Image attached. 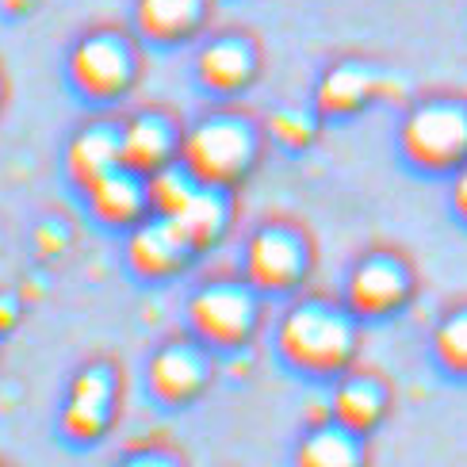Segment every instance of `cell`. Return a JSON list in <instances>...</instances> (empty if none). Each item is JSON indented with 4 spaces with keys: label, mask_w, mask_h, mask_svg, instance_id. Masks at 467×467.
Masks as SVG:
<instances>
[{
    "label": "cell",
    "mask_w": 467,
    "mask_h": 467,
    "mask_svg": "<svg viewBox=\"0 0 467 467\" xmlns=\"http://www.w3.org/2000/svg\"><path fill=\"white\" fill-rule=\"evenodd\" d=\"M364 322L341 296L299 291L284 303L272 326V357L303 383H334L360 364Z\"/></svg>",
    "instance_id": "6da1fadb"
},
{
    "label": "cell",
    "mask_w": 467,
    "mask_h": 467,
    "mask_svg": "<svg viewBox=\"0 0 467 467\" xmlns=\"http://www.w3.org/2000/svg\"><path fill=\"white\" fill-rule=\"evenodd\" d=\"M268 130L242 108H215L184 127L181 161L200 184L238 192L265 158Z\"/></svg>",
    "instance_id": "7a4b0ae2"
},
{
    "label": "cell",
    "mask_w": 467,
    "mask_h": 467,
    "mask_svg": "<svg viewBox=\"0 0 467 467\" xmlns=\"http://www.w3.org/2000/svg\"><path fill=\"white\" fill-rule=\"evenodd\" d=\"M123 399H127V383L119 360L108 353L81 360L69 372L62 399H57V414H54L57 444L81 456L96 452L104 441H111L115 425H119Z\"/></svg>",
    "instance_id": "3957f363"
},
{
    "label": "cell",
    "mask_w": 467,
    "mask_h": 467,
    "mask_svg": "<svg viewBox=\"0 0 467 467\" xmlns=\"http://www.w3.org/2000/svg\"><path fill=\"white\" fill-rule=\"evenodd\" d=\"M268 299L242 272H219L188 291L184 329L211 345L219 357H238L261 337Z\"/></svg>",
    "instance_id": "277c9868"
},
{
    "label": "cell",
    "mask_w": 467,
    "mask_h": 467,
    "mask_svg": "<svg viewBox=\"0 0 467 467\" xmlns=\"http://www.w3.org/2000/svg\"><path fill=\"white\" fill-rule=\"evenodd\" d=\"M142 77V57L134 38L115 27L85 31L66 54V81L73 96L92 108H115L134 92Z\"/></svg>",
    "instance_id": "5b68a950"
},
{
    "label": "cell",
    "mask_w": 467,
    "mask_h": 467,
    "mask_svg": "<svg viewBox=\"0 0 467 467\" xmlns=\"http://www.w3.org/2000/svg\"><path fill=\"white\" fill-rule=\"evenodd\" d=\"M215 379H219V353L203 345L196 334H188V329L161 337L142 364V391L165 414L192 410L196 402L207 399Z\"/></svg>",
    "instance_id": "8992f818"
},
{
    "label": "cell",
    "mask_w": 467,
    "mask_h": 467,
    "mask_svg": "<svg viewBox=\"0 0 467 467\" xmlns=\"http://www.w3.org/2000/svg\"><path fill=\"white\" fill-rule=\"evenodd\" d=\"M399 153L425 177H452L460 165H467V100H418L399 123Z\"/></svg>",
    "instance_id": "52a82bcc"
},
{
    "label": "cell",
    "mask_w": 467,
    "mask_h": 467,
    "mask_svg": "<svg viewBox=\"0 0 467 467\" xmlns=\"http://www.w3.org/2000/svg\"><path fill=\"white\" fill-rule=\"evenodd\" d=\"M315 272V242L291 219H268L249 230L242 245V276L265 299H291L306 291Z\"/></svg>",
    "instance_id": "ba28073f"
},
{
    "label": "cell",
    "mask_w": 467,
    "mask_h": 467,
    "mask_svg": "<svg viewBox=\"0 0 467 467\" xmlns=\"http://www.w3.org/2000/svg\"><path fill=\"white\" fill-rule=\"evenodd\" d=\"M418 296V272L402 257L399 249H368L348 265L341 299L348 310L368 326V322H391Z\"/></svg>",
    "instance_id": "9c48e42d"
},
{
    "label": "cell",
    "mask_w": 467,
    "mask_h": 467,
    "mask_svg": "<svg viewBox=\"0 0 467 467\" xmlns=\"http://www.w3.org/2000/svg\"><path fill=\"white\" fill-rule=\"evenodd\" d=\"M200 261L184 226L172 215H150L123 234V265L142 284H169Z\"/></svg>",
    "instance_id": "30bf717a"
},
{
    "label": "cell",
    "mask_w": 467,
    "mask_h": 467,
    "mask_svg": "<svg viewBox=\"0 0 467 467\" xmlns=\"http://www.w3.org/2000/svg\"><path fill=\"white\" fill-rule=\"evenodd\" d=\"M395 410V387L376 368H348L341 379L329 383V402L326 414L337 418L348 430H357L364 437H376Z\"/></svg>",
    "instance_id": "8fae6325"
},
{
    "label": "cell",
    "mask_w": 467,
    "mask_h": 467,
    "mask_svg": "<svg viewBox=\"0 0 467 467\" xmlns=\"http://www.w3.org/2000/svg\"><path fill=\"white\" fill-rule=\"evenodd\" d=\"M123 130V165L153 177L158 169L181 161V142H184V123L165 108H139L119 115Z\"/></svg>",
    "instance_id": "7c38bea8"
},
{
    "label": "cell",
    "mask_w": 467,
    "mask_h": 467,
    "mask_svg": "<svg viewBox=\"0 0 467 467\" xmlns=\"http://www.w3.org/2000/svg\"><path fill=\"white\" fill-rule=\"evenodd\" d=\"M123 165V130L115 115H92L62 146V172L73 192H85L111 169Z\"/></svg>",
    "instance_id": "4fadbf2b"
},
{
    "label": "cell",
    "mask_w": 467,
    "mask_h": 467,
    "mask_svg": "<svg viewBox=\"0 0 467 467\" xmlns=\"http://www.w3.org/2000/svg\"><path fill=\"white\" fill-rule=\"evenodd\" d=\"M77 196H81L88 219L96 226L111 230V234H127V230L139 226L142 219L153 215L146 177H142V172H134V169H127V165L111 169L108 177L88 184L85 192H77Z\"/></svg>",
    "instance_id": "5bb4252c"
},
{
    "label": "cell",
    "mask_w": 467,
    "mask_h": 467,
    "mask_svg": "<svg viewBox=\"0 0 467 467\" xmlns=\"http://www.w3.org/2000/svg\"><path fill=\"white\" fill-rule=\"evenodd\" d=\"M257 73L261 50L245 35H215L196 54V81L219 100H234V96L249 92Z\"/></svg>",
    "instance_id": "9a60e30c"
},
{
    "label": "cell",
    "mask_w": 467,
    "mask_h": 467,
    "mask_svg": "<svg viewBox=\"0 0 467 467\" xmlns=\"http://www.w3.org/2000/svg\"><path fill=\"white\" fill-rule=\"evenodd\" d=\"M287 467H372V437L322 414L291 441Z\"/></svg>",
    "instance_id": "2e32d148"
},
{
    "label": "cell",
    "mask_w": 467,
    "mask_h": 467,
    "mask_svg": "<svg viewBox=\"0 0 467 467\" xmlns=\"http://www.w3.org/2000/svg\"><path fill=\"white\" fill-rule=\"evenodd\" d=\"M379 96H383V77L368 62H360V57H341V62H334L318 77L315 111L326 123L353 119L364 108H372Z\"/></svg>",
    "instance_id": "e0dca14e"
},
{
    "label": "cell",
    "mask_w": 467,
    "mask_h": 467,
    "mask_svg": "<svg viewBox=\"0 0 467 467\" xmlns=\"http://www.w3.org/2000/svg\"><path fill=\"white\" fill-rule=\"evenodd\" d=\"M211 16V0H134V27L158 47L196 38Z\"/></svg>",
    "instance_id": "ac0fdd59"
},
{
    "label": "cell",
    "mask_w": 467,
    "mask_h": 467,
    "mask_svg": "<svg viewBox=\"0 0 467 467\" xmlns=\"http://www.w3.org/2000/svg\"><path fill=\"white\" fill-rule=\"evenodd\" d=\"M234 196H238V192H230V188L200 184V192L184 203L181 215H172L184 226L188 242L196 245L200 257H207L211 249H219L226 242V234L234 226V215H238V203H234Z\"/></svg>",
    "instance_id": "d6986e66"
},
{
    "label": "cell",
    "mask_w": 467,
    "mask_h": 467,
    "mask_svg": "<svg viewBox=\"0 0 467 467\" xmlns=\"http://www.w3.org/2000/svg\"><path fill=\"white\" fill-rule=\"evenodd\" d=\"M430 357L441 376L467 383V303L449 306L430 334Z\"/></svg>",
    "instance_id": "ffe728a7"
},
{
    "label": "cell",
    "mask_w": 467,
    "mask_h": 467,
    "mask_svg": "<svg viewBox=\"0 0 467 467\" xmlns=\"http://www.w3.org/2000/svg\"><path fill=\"white\" fill-rule=\"evenodd\" d=\"M322 123H326V119L315 111V104H310V108H276V111H272L268 119H265V130H268V139L276 142V146L299 153V150H306V146H315Z\"/></svg>",
    "instance_id": "44dd1931"
},
{
    "label": "cell",
    "mask_w": 467,
    "mask_h": 467,
    "mask_svg": "<svg viewBox=\"0 0 467 467\" xmlns=\"http://www.w3.org/2000/svg\"><path fill=\"white\" fill-rule=\"evenodd\" d=\"M146 184H150L153 215H181L184 203L200 192V181L184 169V161H172V165L158 169L153 177H146Z\"/></svg>",
    "instance_id": "7402d4cb"
},
{
    "label": "cell",
    "mask_w": 467,
    "mask_h": 467,
    "mask_svg": "<svg viewBox=\"0 0 467 467\" xmlns=\"http://www.w3.org/2000/svg\"><path fill=\"white\" fill-rule=\"evenodd\" d=\"M111 467H192V460L184 456L181 444H172L165 437H146L134 441L111 460Z\"/></svg>",
    "instance_id": "603a6c76"
},
{
    "label": "cell",
    "mask_w": 467,
    "mask_h": 467,
    "mask_svg": "<svg viewBox=\"0 0 467 467\" xmlns=\"http://www.w3.org/2000/svg\"><path fill=\"white\" fill-rule=\"evenodd\" d=\"M449 207H452V215L467 226V165H460L452 172V184H449Z\"/></svg>",
    "instance_id": "cb8c5ba5"
},
{
    "label": "cell",
    "mask_w": 467,
    "mask_h": 467,
    "mask_svg": "<svg viewBox=\"0 0 467 467\" xmlns=\"http://www.w3.org/2000/svg\"><path fill=\"white\" fill-rule=\"evenodd\" d=\"M19 326V303L12 296H0V337H8Z\"/></svg>",
    "instance_id": "d4e9b609"
},
{
    "label": "cell",
    "mask_w": 467,
    "mask_h": 467,
    "mask_svg": "<svg viewBox=\"0 0 467 467\" xmlns=\"http://www.w3.org/2000/svg\"><path fill=\"white\" fill-rule=\"evenodd\" d=\"M0 8H5L8 16H24L35 8V0H0Z\"/></svg>",
    "instance_id": "484cf974"
},
{
    "label": "cell",
    "mask_w": 467,
    "mask_h": 467,
    "mask_svg": "<svg viewBox=\"0 0 467 467\" xmlns=\"http://www.w3.org/2000/svg\"><path fill=\"white\" fill-rule=\"evenodd\" d=\"M5 100H8V81H5V69H0V111H5Z\"/></svg>",
    "instance_id": "4316f807"
},
{
    "label": "cell",
    "mask_w": 467,
    "mask_h": 467,
    "mask_svg": "<svg viewBox=\"0 0 467 467\" xmlns=\"http://www.w3.org/2000/svg\"><path fill=\"white\" fill-rule=\"evenodd\" d=\"M0 467H16V463H12V460H5V456H0Z\"/></svg>",
    "instance_id": "83f0119b"
},
{
    "label": "cell",
    "mask_w": 467,
    "mask_h": 467,
    "mask_svg": "<svg viewBox=\"0 0 467 467\" xmlns=\"http://www.w3.org/2000/svg\"><path fill=\"white\" fill-rule=\"evenodd\" d=\"M0 345H5V337H0Z\"/></svg>",
    "instance_id": "f1b7e54d"
}]
</instances>
